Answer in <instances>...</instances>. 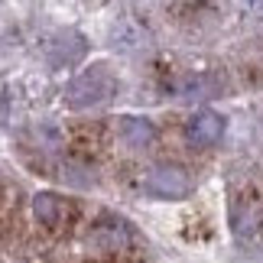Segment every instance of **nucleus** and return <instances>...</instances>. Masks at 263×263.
Returning <instances> with one entry per match:
<instances>
[{
  "instance_id": "f03ea898",
  "label": "nucleus",
  "mask_w": 263,
  "mask_h": 263,
  "mask_svg": "<svg viewBox=\"0 0 263 263\" xmlns=\"http://www.w3.org/2000/svg\"><path fill=\"white\" fill-rule=\"evenodd\" d=\"M228 120L215 114V110H195L185 120V140L192 146H215L221 137H224Z\"/></svg>"
},
{
  "instance_id": "39448f33",
  "label": "nucleus",
  "mask_w": 263,
  "mask_h": 263,
  "mask_svg": "<svg viewBox=\"0 0 263 263\" xmlns=\"http://www.w3.org/2000/svg\"><path fill=\"white\" fill-rule=\"evenodd\" d=\"M153 137H156V130L149 117H124V140L130 146H146Z\"/></svg>"
},
{
  "instance_id": "7ed1b4c3",
  "label": "nucleus",
  "mask_w": 263,
  "mask_h": 263,
  "mask_svg": "<svg viewBox=\"0 0 263 263\" xmlns=\"http://www.w3.org/2000/svg\"><path fill=\"white\" fill-rule=\"evenodd\" d=\"M146 189H149V195H156V198H185L192 192V182L176 166H156L146 179Z\"/></svg>"
},
{
  "instance_id": "f257e3e1",
  "label": "nucleus",
  "mask_w": 263,
  "mask_h": 263,
  "mask_svg": "<svg viewBox=\"0 0 263 263\" xmlns=\"http://www.w3.org/2000/svg\"><path fill=\"white\" fill-rule=\"evenodd\" d=\"M110 91H114V82H110V75L104 72V65H98L95 72L82 75L72 88H68V104H72V107L98 104V101H107L110 98Z\"/></svg>"
},
{
  "instance_id": "20e7f679",
  "label": "nucleus",
  "mask_w": 263,
  "mask_h": 263,
  "mask_svg": "<svg viewBox=\"0 0 263 263\" xmlns=\"http://www.w3.org/2000/svg\"><path fill=\"white\" fill-rule=\"evenodd\" d=\"M33 215L39 224H46V228H55L59 221L65 218V205H62V198L52 195V192H39V195L33 198Z\"/></svg>"
}]
</instances>
